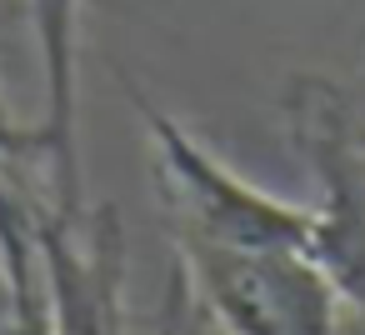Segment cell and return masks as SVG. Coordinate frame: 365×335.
<instances>
[{
  "label": "cell",
  "instance_id": "7a4b0ae2",
  "mask_svg": "<svg viewBox=\"0 0 365 335\" xmlns=\"http://www.w3.org/2000/svg\"><path fill=\"white\" fill-rule=\"evenodd\" d=\"M290 135L320 185L315 260L330 275L345 320L365 330V120L335 91L300 86L290 96Z\"/></svg>",
  "mask_w": 365,
  "mask_h": 335
},
{
  "label": "cell",
  "instance_id": "277c9868",
  "mask_svg": "<svg viewBox=\"0 0 365 335\" xmlns=\"http://www.w3.org/2000/svg\"><path fill=\"white\" fill-rule=\"evenodd\" d=\"M345 335H365V330H360V325H350V320H345Z\"/></svg>",
  "mask_w": 365,
  "mask_h": 335
},
{
  "label": "cell",
  "instance_id": "3957f363",
  "mask_svg": "<svg viewBox=\"0 0 365 335\" xmlns=\"http://www.w3.org/2000/svg\"><path fill=\"white\" fill-rule=\"evenodd\" d=\"M36 46L46 66V120L36 130V155L51 175V215L86 225L81 195V145H76V46H81V0H31Z\"/></svg>",
  "mask_w": 365,
  "mask_h": 335
},
{
  "label": "cell",
  "instance_id": "6da1fadb",
  "mask_svg": "<svg viewBox=\"0 0 365 335\" xmlns=\"http://www.w3.org/2000/svg\"><path fill=\"white\" fill-rule=\"evenodd\" d=\"M180 285L220 335H345V305L305 245L180 240Z\"/></svg>",
  "mask_w": 365,
  "mask_h": 335
}]
</instances>
